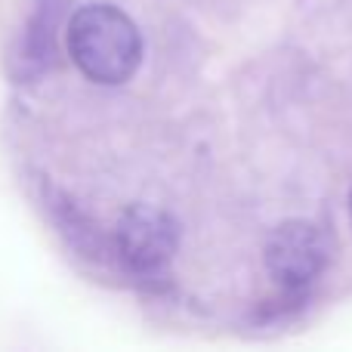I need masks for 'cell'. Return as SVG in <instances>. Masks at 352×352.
I'll return each mask as SVG.
<instances>
[{"label":"cell","mask_w":352,"mask_h":352,"mask_svg":"<svg viewBox=\"0 0 352 352\" xmlns=\"http://www.w3.org/2000/svg\"><path fill=\"white\" fill-rule=\"evenodd\" d=\"M68 53L90 80L118 87L140 68L142 37L124 10L111 3H87L68 22Z\"/></svg>","instance_id":"cell-1"},{"label":"cell","mask_w":352,"mask_h":352,"mask_svg":"<svg viewBox=\"0 0 352 352\" xmlns=\"http://www.w3.org/2000/svg\"><path fill=\"white\" fill-rule=\"evenodd\" d=\"M118 256L136 275H155L167 269L179 248V226L167 210L152 204H133L124 210L115 229Z\"/></svg>","instance_id":"cell-2"},{"label":"cell","mask_w":352,"mask_h":352,"mask_svg":"<svg viewBox=\"0 0 352 352\" xmlns=\"http://www.w3.org/2000/svg\"><path fill=\"white\" fill-rule=\"evenodd\" d=\"M328 266V241L306 219H287L266 241V269L281 287L303 291Z\"/></svg>","instance_id":"cell-3"}]
</instances>
